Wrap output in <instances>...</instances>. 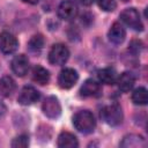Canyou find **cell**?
<instances>
[{"label":"cell","instance_id":"obj_1","mask_svg":"<svg viewBox=\"0 0 148 148\" xmlns=\"http://www.w3.org/2000/svg\"><path fill=\"white\" fill-rule=\"evenodd\" d=\"M73 125L79 132H81L83 134H88L95 130L96 120H95L94 114L90 111L82 110V111H79L74 114Z\"/></svg>","mask_w":148,"mask_h":148},{"label":"cell","instance_id":"obj_2","mask_svg":"<svg viewBox=\"0 0 148 148\" xmlns=\"http://www.w3.org/2000/svg\"><path fill=\"white\" fill-rule=\"evenodd\" d=\"M101 118L110 126H117L123 121V111L118 104L106 105L101 111Z\"/></svg>","mask_w":148,"mask_h":148},{"label":"cell","instance_id":"obj_3","mask_svg":"<svg viewBox=\"0 0 148 148\" xmlns=\"http://www.w3.org/2000/svg\"><path fill=\"white\" fill-rule=\"evenodd\" d=\"M120 20L133 30H136V31L143 30V24L141 22L140 14L135 8H127L123 10L120 13Z\"/></svg>","mask_w":148,"mask_h":148},{"label":"cell","instance_id":"obj_4","mask_svg":"<svg viewBox=\"0 0 148 148\" xmlns=\"http://www.w3.org/2000/svg\"><path fill=\"white\" fill-rule=\"evenodd\" d=\"M69 58V51L64 44H54L49 52V61L52 65H64Z\"/></svg>","mask_w":148,"mask_h":148},{"label":"cell","instance_id":"obj_5","mask_svg":"<svg viewBox=\"0 0 148 148\" xmlns=\"http://www.w3.org/2000/svg\"><path fill=\"white\" fill-rule=\"evenodd\" d=\"M79 80V74L73 68H64L58 76V83L59 87L62 89H69L72 88Z\"/></svg>","mask_w":148,"mask_h":148},{"label":"cell","instance_id":"obj_6","mask_svg":"<svg viewBox=\"0 0 148 148\" xmlns=\"http://www.w3.org/2000/svg\"><path fill=\"white\" fill-rule=\"evenodd\" d=\"M77 6L72 0H64L58 7V16L65 21H72L77 15Z\"/></svg>","mask_w":148,"mask_h":148},{"label":"cell","instance_id":"obj_7","mask_svg":"<svg viewBox=\"0 0 148 148\" xmlns=\"http://www.w3.org/2000/svg\"><path fill=\"white\" fill-rule=\"evenodd\" d=\"M42 110L44 114L49 118H58L61 113V106L57 97L49 96L44 99L42 104Z\"/></svg>","mask_w":148,"mask_h":148},{"label":"cell","instance_id":"obj_8","mask_svg":"<svg viewBox=\"0 0 148 148\" xmlns=\"http://www.w3.org/2000/svg\"><path fill=\"white\" fill-rule=\"evenodd\" d=\"M18 42L14 35L10 32L3 31L0 34V50L5 54H10L14 53L17 50Z\"/></svg>","mask_w":148,"mask_h":148},{"label":"cell","instance_id":"obj_9","mask_svg":"<svg viewBox=\"0 0 148 148\" xmlns=\"http://www.w3.org/2000/svg\"><path fill=\"white\" fill-rule=\"evenodd\" d=\"M39 99V92L31 86H25L22 88L17 101L20 104L22 105H30L34 104L35 102H37Z\"/></svg>","mask_w":148,"mask_h":148},{"label":"cell","instance_id":"obj_10","mask_svg":"<svg viewBox=\"0 0 148 148\" xmlns=\"http://www.w3.org/2000/svg\"><path fill=\"white\" fill-rule=\"evenodd\" d=\"M12 69L17 76H24L29 69V61L24 54L15 56L12 60Z\"/></svg>","mask_w":148,"mask_h":148},{"label":"cell","instance_id":"obj_11","mask_svg":"<svg viewBox=\"0 0 148 148\" xmlns=\"http://www.w3.org/2000/svg\"><path fill=\"white\" fill-rule=\"evenodd\" d=\"M108 37L110 39L111 43L113 44H121L126 37V31L124 29V27L119 23V22H114L110 30H109V34H108Z\"/></svg>","mask_w":148,"mask_h":148},{"label":"cell","instance_id":"obj_12","mask_svg":"<svg viewBox=\"0 0 148 148\" xmlns=\"http://www.w3.org/2000/svg\"><path fill=\"white\" fill-rule=\"evenodd\" d=\"M120 147H125V148H143V147H146V141L139 134H128V135L124 136L123 141L120 142Z\"/></svg>","mask_w":148,"mask_h":148},{"label":"cell","instance_id":"obj_13","mask_svg":"<svg viewBox=\"0 0 148 148\" xmlns=\"http://www.w3.org/2000/svg\"><path fill=\"white\" fill-rule=\"evenodd\" d=\"M57 145L60 148H76L79 146V142L74 134L69 132H61L58 136Z\"/></svg>","mask_w":148,"mask_h":148},{"label":"cell","instance_id":"obj_14","mask_svg":"<svg viewBox=\"0 0 148 148\" xmlns=\"http://www.w3.org/2000/svg\"><path fill=\"white\" fill-rule=\"evenodd\" d=\"M101 87L99 83H97L95 80L92 79H88L83 82V84L80 88V94L83 97H90V96H95L99 92Z\"/></svg>","mask_w":148,"mask_h":148},{"label":"cell","instance_id":"obj_15","mask_svg":"<svg viewBox=\"0 0 148 148\" xmlns=\"http://www.w3.org/2000/svg\"><path fill=\"white\" fill-rule=\"evenodd\" d=\"M116 82L118 83L119 90H121L124 92H127V91H130L133 88L134 82H135V79H134V76H133L132 73L125 72V73L120 74L119 77H117V81Z\"/></svg>","mask_w":148,"mask_h":148},{"label":"cell","instance_id":"obj_16","mask_svg":"<svg viewBox=\"0 0 148 148\" xmlns=\"http://www.w3.org/2000/svg\"><path fill=\"white\" fill-rule=\"evenodd\" d=\"M32 80L38 84H47L50 81V73L46 68L42 66H35L32 68Z\"/></svg>","mask_w":148,"mask_h":148},{"label":"cell","instance_id":"obj_17","mask_svg":"<svg viewBox=\"0 0 148 148\" xmlns=\"http://www.w3.org/2000/svg\"><path fill=\"white\" fill-rule=\"evenodd\" d=\"M15 88H16V84H15V81L13 80V77L6 75L0 79V95L8 97L14 92Z\"/></svg>","mask_w":148,"mask_h":148},{"label":"cell","instance_id":"obj_18","mask_svg":"<svg viewBox=\"0 0 148 148\" xmlns=\"http://www.w3.org/2000/svg\"><path fill=\"white\" fill-rule=\"evenodd\" d=\"M97 76H98V80L105 84H113L117 81V72L111 67H106L98 71Z\"/></svg>","mask_w":148,"mask_h":148},{"label":"cell","instance_id":"obj_19","mask_svg":"<svg viewBox=\"0 0 148 148\" xmlns=\"http://www.w3.org/2000/svg\"><path fill=\"white\" fill-rule=\"evenodd\" d=\"M132 102L136 105H146L148 102V92L147 89L143 87L136 88L132 92Z\"/></svg>","mask_w":148,"mask_h":148},{"label":"cell","instance_id":"obj_20","mask_svg":"<svg viewBox=\"0 0 148 148\" xmlns=\"http://www.w3.org/2000/svg\"><path fill=\"white\" fill-rule=\"evenodd\" d=\"M43 45H44V38L42 35H34L28 43V47L31 52H39L43 49Z\"/></svg>","mask_w":148,"mask_h":148},{"label":"cell","instance_id":"obj_21","mask_svg":"<svg viewBox=\"0 0 148 148\" xmlns=\"http://www.w3.org/2000/svg\"><path fill=\"white\" fill-rule=\"evenodd\" d=\"M28 145H29V138L28 135H24V134L16 136L12 141V147L14 148H25L28 147Z\"/></svg>","mask_w":148,"mask_h":148},{"label":"cell","instance_id":"obj_22","mask_svg":"<svg viewBox=\"0 0 148 148\" xmlns=\"http://www.w3.org/2000/svg\"><path fill=\"white\" fill-rule=\"evenodd\" d=\"M98 6L104 10V12H113L117 7L116 0H97Z\"/></svg>","mask_w":148,"mask_h":148},{"label":"cell","instance_id":"obj_23","mask_svg":"<svg viewBox=\"0 0 148 148\" xmlns=\"http://www.w3.org/2000/svg\"><path fill=\"white\" fill-rule=\"evenodd\" d=\"M142 49V43L140 40H132L131 45H130V50L133 53H139Z\"/></svg>","mask_w":148,"mask_h":148},{"label":"cell","instance_id":"obj_24","mask_svg":"<svg viewBox=\"0 0 148 148\" xmlns=\"http://www.w3.org/2000/svg\"><path fill=\"white\" fill-rule=\"evenodd\" d=\"M80 3H82L83 6H90L92 2H94V0H77Z\"/></svg>","mask_w":148,"mask_h":148},{"label":"cell","instance_id":"obj_25","mask_svg":"<svg viewBox=\"0 0 148 148\" xmlns=\"http://www.w3.org/2000/svg\"><path fill=\"white\" fill-rule=\"evenodd\" d=\"M5 111H6V108H5V105H3V104L0 102V117H1V116L5 113Z\"/></svg>","mask_w":148,"mask_h":148},{"label":"cell","instance_id":"obj_26","mask_svg":"<svg viewBox=\"0 0 148 148\" xmlns=\"http://www.w3.org/2000/svg\"><path fill=\"white\" fill-rule=\"evenodd\" d=\"M22 1H24V2H27V3H30V5H35V3H37L39 0H22Z\"/></svg>","mask_w":148,"mask_h":148},{"label":"cell","instance_id":"obj_27","mask_svg":"<svg viewBox=\"0 0 148 148\" xmlns=\"http://www.w3.org/2000/svg\"><path fill=\"white\" fill-rule=\"evenodd\" d=\"M123 1H124V2H126V1H128V0H123Z\"/></svg>","mask_w":148,"mask_h":148}]
</instances>
